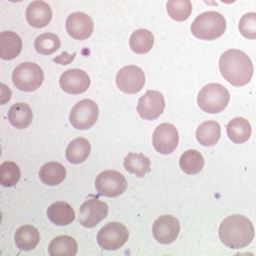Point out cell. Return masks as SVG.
<instances>
[{
    "label": "cell",
    "mask_w": 256,
    "mask_h": 256,
    "mask_svg": "<svg viewBox=\"0 0 256 256\" xmlns=\"http://www.w3.org/2000/svg\"><path fill=\"white\" fill-rule=\"evenodd\" d=\"M179 166L182 171L186 172L187 175H196L204 167L203 155L196 150H188L180 156Z\"/></svg>",
    "instance_id": "cell-27"
},
{
    "label": "cell",
    "mask_w": 256,
    "mask_h": 256,
    "mask_svg": "<svg viewBox=\"0 0 256 256\" xmlns=\"http://www.w3.org/2000/svg\"><path fill=\"white\" fill-rule=\"evenodd\" d=\"M43 70L35 63L19 64L12 72V83L18 90L23 92L36 91L43 84Z\"/></svg>",
    "instance_id": "cell-5"
},
{
    "label": "cell",
    "mask_w": 256,
    "mask_h": 256,
    "mask_svg": "<svg viewBox=\"0 0 256 256\" xmlns=\"http://www.w3.org/2000/svg\"><path fill=\"white\" fill-rule=\"evenodd\" d=\"M40 234L34 226H22L15 232V244L22 251H32L39 244Z\"/></svg>",
    "instance_id": "cell-21"
},
{
    "label": "cell",
    "mask_w": 256,
    "mask_h": 256,
    "mask_svg": "<svg viewBox=\"0 0 256 256\" xmlns=\"http://www.w3.org/2000/svg\"><path fill=\"white\" fill-rule=\"evenodd\" d=\"M164 107V96L159 91H147L139 99L136 110L142 119L155 120L163 114Z\"/></svg>",
    "instance_id": "cell-13"
},
{
    "label": "cell",
    "mask_w": 256,
    "mask_h": 256,
    "mask_svg": "<svg viewBox=\"0 0 256 256\" xmlns=\"http://www.w3.org/2000/svg\"><path fill=\"white\" fill-rule=\"evenodd\" d=\"M23 48V42L18 34L12 31H3L0 34V58L3 60H12L18 58Z\"/></svg>",
    "instance_id": "cell-17"
},
{
    "label": "cell",
    "mask_w": 256,
    "mask_h": 256,
    "mask_svg": "<svg viewBox=\"0 0 256 256\" xmlns=\"http://www.w3.org/2000/svg\"><path fill=\"white\" fill-rule=\"evenodd\" d=\"M128 230L127 227L118 222H111L106 224L96 236L98 244L100 248L107 250V251H116L126 244L128 240Z\"/></svg>",
    "instance_id": "cell-7"
},
{
    "label": "cell",
    "mask_w": 256,
    "mask_h": 256,
    "mask_svg": "<svg viewBox=\"0 0 256 256\" xmlns=\"http://www.w3.org/2000/svg\"><path fill=\"white\" fill-rule=\"evenodd\" d=\"M152 144L162 155H170L179 144V132L172 124L163 123L158 126L152 135Z\"/></svg>",
    "instance_id": "cell-10"
},
{
    "label": "cell",
    "mask_w": 256,
    "mask_h": 256,
    "mask_svg": "<svg viewBox=\"0 0 256 256\" xmlns=\"http://www.w3.org/2000/svg\"><path fill=\"white\" fill-rule=\"evenodd\" d=\"M239 32L246 39H256V12H248L239 22Z\"/></svg>",
    "instance_id": "cell-32"
},
{
    "label": "cell",
    "mask_w": 256,
    "mask_h": 256,
    "mask_svg": "<svg viewBox=\"0 0 256 256\" xmlns=\"http://www.w3.org/2000/svg\"><path fill=\"white\" fill-rule=\"evenodd\" d=\"M95 187L99 195L118 198L127 190V179L120 172L108 170L96 176Z\"/></svg>",
    "instance_id": "cell-8"
},
{
    "label": "cell",
    "mask_w": 256,
    "mask_h": 256,
    "mask_svg": "<svg viewBox=\"0 0 256 256\" xmlns=\"http://www.w3.org/2000/svg\"><path fill=\"white\" fill-rule=\"evenodd\" d=\"M47 216L51 223L63 227V226L71 224L75 220V211L66 202H56L48 207Z\"/></svg>",
    "instance_id": "cell-18"
},
{
    "label": "cell",
    "mask_w": 256,
    "mask_h": 256,
    "mask_svg": "<svg viewBox=\"0 0 256 256\" xmlns=\"http://www.w3.org/2000/svg\"><path fill=\"white\" fill-rule=\"evenodd\" d=\"M167 12L175 22H186L192 14L191 0H168Z\"/></svg>",
    "instance_id": "cell-29"
},
{
    "label": "cell",
    "mask_w": 256,
    "mask_h": 256,
    "mask_svg": "<svg viewBox=\"0 0 256 256\" xmlns=\"http://www.w3.org/2000/svg\"><path fill=\"white\" fill-rule=\"evenodd\" d=\"M180 232V223L175 216L163 215L155 220L152 226V235L162 244L174 243Z\"/></svg>",
    "instance_id": "cell-12"
},
{
    "label": "cell",
    "mask_w": 256,
    "mask_h": 256,
    "mask_svg": "<svg viewBox=\"0 0 256 256\" xmlns=\"http://www.w3.org/2000/svg\"><path fill=\"white\" fill-rule=\"evenodd\" d=\"M12 3H19V2H23V0H10Z\"/></svg>",
    "instance_id": "cell-35"
},
{
    "label": "cell",
    "mask_w": 256,
    "mask_h": 256,
    "mask_svg": "<svg viewBox=\"0 0 256 256\" xmlns=\"http://www.w3.org/2000/svg\"><path fill=\"white\" fill-rule=\"evenodd\" d=\"M32 114L31 107L26 103H16L14 104L10 111H8V120L11 123L12 127L24 130L32 123Z\"/></svg>",
    "instance_id": "cell-23"
},
{
    "label": "cell",
    "mask_w": 256,
    "mask_h": 256,
    "mask_svg": "<svg viewBox=\"0 0 256 256\" xmlns=\"http://www.w3.org/2000/svg\"><path fill=\"white\" fill-rule=\"evenodd\" d=\"M26 19L34 28L47 27L52 20L51 7L43 0H35L26 10Z\"/></svg>",
    "instance_id": "cell-16"
},
{
    "label": "cell",
    "mask_w": 256,
    "mask_h": 256,
    "mask_svg": "<svg viewBox=\"0 0 256 256\" xmlns=\"http://www.w3.org/2000/svg\"><path fill=\"white\" fill-rule=\"evenodd\" d=\"M51 256H75L78 254V243L71 236H58L48 246Z\"/></svg>",
    "instance_id": "cell-25"
},
{
    "label": "cell",
    "mask_w": 256,
    "mask_h": 256,
    "mask_svg": "<svg viewBox=\"0 0 256 256\" xmlns=\"http://www.w3.org/2000/svg\"><path fill=\"white\" fill-rule=\"evenodd\" d=\"M75 58V55H71V56H68L67 58V54L64 52L63 55L59 56V58H56L55 62L56 63H60V62H63V64H68V63H71V60Z\"/></svg>",
    "instance_id": "cell-33"
},
{
    "label": "cell",
    "mask_w": 256,
    "mask_h": 256,
    "mask_svg": "<svg viewBox=\"0 0 256 256\" xmlns=\"http://www.w3.org/2000/svg\"><path fill=\"white\" fill-rule=\"evenodd\" d=\"M220 126L215 120H208L200 124L196 130V140L204 147H212L215 146L220 139Z\"/></svg>",
    "instance_id": "cell-22"
},
{
    "label": "cell",
    "mask_w": 256,
    "mask_h": 256,
    "mask_svg": "<svg viewBox=\"0 0 256 256\" xmlns=\"http://www.w3.org/2000/svg\"><path fill=\"white\" fill-rule=\"evenodd\" d=\"M124 168L128 172H131L135 176H138V178H143L151 170V162L143 154L131 152L124 159Z\"/></svg>",
    "instance_id": "cell-28"
},
{
    "label": "cell",
    "mask_w": 256,
    "mask_h": 256,
    "mask_svg": "<svg viewBox=\"0 0 256 256\" xmlns=\"http://www.w3.org/2000/svg\"><path fill=\"white\" fill-rule=\"evenodd\" d=\"M252 128L248 120L244 118H234L227 124V135L231 142L236 144L246 143L251 138Z\"/></svg>",
    "instance_id": "cell-19"
},
{
    "label": "cell",
    "mask_w": 256,
    "mask_h": 256,
    "mask_svg": "<svg viewBox=\"0 0 256 256\" xmlns=\"http://www.w3.org/2000/svg\"><path fill=\"white\" fill-rule=\"evenodd\" d=\"M108 215V206L99 199L86 200L79 211V222L86 228H94L106 219Z\"/></svg>",
    "instance_id": "cell-11"
},
{
    "label": "cell",
    "mask_w": 256,
    "mask_h": 256,
    "mask_svg": "<svg viewBox=\"0 0 256 256\" xmlns=\"http://www.w3.org/2000/svg\"><path fill=\"white\" fill-rule=\"evenodd\" d=\"M227 22L219 12L207 11L200 14L191 26L192 35L200 40H215L223 35Z\"/></svg>",
    "instance_id": "cell-3"
},
{
    "label": "cell",
    "mask_w": 256,
    "mask_h": 256,
    "mask_svg": "<svg viewBox=\"0 0 256 256\" xmlns=\"http://www.w3.org/2000/svg\"><path fill=\"white\" fill-rule=\"evenodd\" d=\"M222 2H223V3H226V4H232V3H235L236 0H222Z\"/></svg>",
    "instance_id": "cell-34"
},
{
    "label": "cell",
    "mask_w": 256,
    "mask_h": 256,
    "mask_svg": "<svg viewBox=\"0 0 256 256\" xmlns=\"http://www.w3.org/2000/svg\"><path fill=\"white\" fill-rule=\"evenodd\" d=\"M220 74L234 87H243L251 82L254 64L247 54L240 50H228L219 59Z\"/></svg>",
    "instance_id": "cell-1"
},
{
    "label": "cell",
    "mask_w": 256,
    "mask_h": 256,
    "mask_svg": "<svg viewBox=\"0 0 256 256\" xmlns=\"http://www.w3.org/2000/svg\"><path fill=\"white\" fill-rule=\"evenodd\" d=\"M255 228L251 220L243 215H231L222 222L219 227L220 242L228 248L240 250L251 244Z\"/></svg>",
    "instance_id": "cell-2"
},
{
    "label": "cell",
    "mask_w": 256,
    "mask_h": 256,
    "mask_svg": "<svg viewBox=\"0 0 256 256\" xmlns=\"http://www.w3.org/2000/svg\"><path fill=\"white\" fill-rule=\"evenodd\" d=\"M99 118V107L91 99H84L76 103L70 112V123L74 128L84 131L91 128Z\"/></svg>",
    "instance_id": "cell-6"
},
{
    "label": "cell",
    "mask_w": 256,
    "mask_h": 256,
    "mask_svg": "<svg viewBox=\"0 0 256 256\" xmlns=\"http://www.w3.org/2000/svg\"><path fill=\"white\" fill-rule=\"evenodd\" d=\"M154 43H155V38L152 35V32L144 30V28L136 30L130 36V48L139 55H143V54L151 51Z\"/></svg>",
    "instance_id": "cell-26"
},
{
    "label": "cell",
    "mask_w": 256,
    "mask_h": 256,
    "mask_svg": "<svg viewBox=\"0 0 256 256\" xmlns=\"http://www.w3.org/2000/svg\"><path fill=\"white\" fill-rule=\"evenodd\" d=\"M66 31L76 40H86L94 32V22L91 16L84 12H74L66 20Z\"/></svg>",
    "instance_id": "cell-15"
},
{
    "label": "cell",
    "mask_w": 256,
    "mask_h": 256,
    "mask_svg": "<svg viewBox=\"0 0 256 256\" xmlns=\"http://www.w3.org/2000/svg\"><path fill=\"white\" fill-rule=\"evenodd\" d=\"M66 175H67L66 168H64L63 164L58 163V162L46 163L39 171L40 180L47 186H58L62 182H64Z\"/></svg>",
    "instance_id": "cell-24"
},
{
    "label": "cell",
    "mask_w": 256,
    "mask_h": 256,
    "mask_svg": "<svg viewBox=\"0 0 256 256\" xmlns=\"http://www.w3.org/2000/svg\"><path fill=\"white\" fill-rule=\"evenodd\" d=\"M20 180V168L14 162H4L0 166V184L3 187H14Z\"/></svg>",
    "instance_id": "cell-31"
},
{
    "label": "cell",
    "mask_w": 256,
    "mask_h": 256,
    "mask_svg": "<svg viewBox=\"0 0 256 256\" xmlns=\"http://www.w3.org/2000/svg\"><path fill=\"white\" fill-rule=\"evenodd\" d=\"M90 154H91V144L86 138L74 139L66 150V158L72 164L83 163L88 159Z\"/></svg>",
    "instance_id": "cell-20"
},
{
    "label": "cell",
    "mask_w": 256,
    "mask_h": 256,
    "mask_svg": "<svg viewBox=\"0 0 256 256\" xmlns=\"http://www.w3.org/2000/svg\"><path fill=\"white\" fill-rule=\"evenodd\" d=\"M230 103V92L219 83L204 86L198 95L199 107L207 114H220Z\"/></svg>",
    "instance_id": "cell-4"
},
{
    "label": "cell",
    "mask_w": 256,
    "mask_h": 256,
    "mask_svg": "<svg viewBox=\"0 0 256 256\" xmlns=\"http://www.w3.org/2000/svg\"><path fill=\"white\" fill-rule=\"evenodd\" d=\"M146 76L142 68L136 66H126L116 75V86L120 91L134 95L144 87Z\"/></svg>",
    "instance_id": "cell-9"
},
{
    "label": "cell",
    "mask_w": 256,
    "mask_h": 256,
    "mask_svg": "<svg viewBox=\"0 0 256 256\" xmlns=\"http://www.w3.org/2000/svg\"><path fill=\"white\" fill-rule=\"evenodd\" d=\"M60 48V39L58 35L46 32L35 39V50L40 55H52Z\"/></svg>",
    "instance_id": "cell-30"
},
{
    "label": "cell",
    "mask_w": 256,
    "mask_h": 256,
    "mask_svg": "<svg viewBox=\"0 0 256 256\" xmlns=\"http://www.w3.org/2000/svg\"><path fill=\"white\" fill-rule=\"evenodd\" d=\"M59 84L64 92L70 95H79L87 91L91 84V79L83 70H68L62 74Z\"/></svg>",
    "instance_id": "cell-14"
}]
</instances>
